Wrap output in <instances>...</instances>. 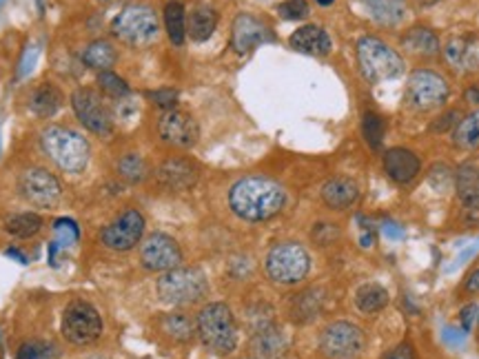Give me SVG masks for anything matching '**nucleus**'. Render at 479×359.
<instances>
[{
	"instance_id": "20e7f679",
	"label": "nucleus",
	"mask_w": 479,
	"mask_h": 359,
	"mask_svg": "<svg viewBox=\"0 0 479 359\" xmlns=\"http://www.w3.org/2000/svg\"><path fill=\"white\" fill-rule=\"evenodd\" d=\"M357 65L364 80L371 85L400 78L404 74V60L393 47L375 36H364L357 43Z\"/></svg>"
},
{
	"instance_id": "1a4fd4ad",
	"label": "nucleus",
	"mask_w": 479,
	"mask_h": 359,
	"mask_svg": "<svg viewBox=\"0 0 479 359\" xmlns=\"http://www.w3.org/2000/svg\"><path fill=\"white\" fill-rule=\"evenodd\" d=\"M451 95L446 78L433 69H417L406 85V103L417 111L440 109Z\"/></svg>"
},
{
	"instance_id": "0eeeda50",
	"label": "nucleus",
	"mask_w": 479,
	"mask_h": 359,
	"mask_svg": "<svg viewBox=\"0 0 479 359\" xmlns=\"http://www.w3.org/2000/svg\"><path fill=\"white\" fill-rule=\"evenodd\" d=\"M311 257L297 242H280L269 251L264 260V271L275 284H297L309 275Z\"/></svg>"
},
{
	"instance_id": "37998d69",
	"label": "nucleus",
	"mask_w": 479,
	"mask_h": 359,
	"mask_svg": "<svg viewBox=\"0 0 479 359\" xmlns=\"http://www.w3.org/2000/svg\"><path fill=\"white\" fill-rule=\"evenodd\" d=\"M466 291L468 293H479V269L466 280Z\"/></svg>"
},
{
	"instance_id": "473e14b6",
	"label": "nucleus",
	"mask_w": 479,
	"mask_h": 359,
	"mask_svg": "<svg viewBox=\"0 0 479 359\" xmlns=\"http://www.w3.org/2000/svg\"><path fill=\"white\" fill-rule=\"evenodd\" d=\"M118 174L129 184H138V182L147 178V165H145V160L140 155L129 154L118 160Z\"/></svg>"
},
{
	"instance_id": "423d86ee",
	"label": "nucleus",
	"mask_w": 479,
	"mask_h": 359,
	"mask_svg": "<svg viewBox=\"0 0 479 359\" xmlns=\"http://www.w3.org/2000/svg\"><path fill=\"white\" fill-rule=\"evenodd\" d=\"M111 32L129 47H147L158 38L160 20L147 5L131 3L114 18Z\"/></svg>"
},
{
	"instance_id": "9d476101",
	"label": "nucleus",
	"mask_w": 479,
	"mask_h": 359,
	"mask_svg": "<svg viewBox=\"0 0 479 359\" xmlns=\"http://www.w3.org/2000/svg\"><path fill=\"white\" fill-rule=\"evenodd\" d=\"M72 109L78 123L95 135H109L114 131V118L103 95L95 89L80 87L72 95Z\"/></svg>"
},
{
	"instance_id": "2eb2a0df",
	"label": "nucleus",
	"mask_w": 479,
	"mask_h": 359,
	"mask_svg": "<svg viewBox=\"0 0 479 359\" xmlns=\"http://www.w3.org/2000/svg\"><path fill=\"white\" fill-rule=\"evenodd\" d=\"M158 131L160 138H163L166 145L180 146V149H191V146L198 145L200 138L198 123H195L186 111L180 109L165 111V114L160 115Z\"/></svg>"
},
{
	"instance_id": "b1692460",
	"label": "nucleus",
	"mask_w": 479,
	"mask_h": 359,
	"mask_svg": "<svg viewBox=\"0 0 479 359\" xmlns=\"http://www.w3.org/2000/svg\"><path fill=\"white\" fill-rule=\"evenodd\" d=\"M63 107V94L52 83L38 85L29 95V109L38 118H52Z\"/></svg>"
},
{
	"instance_id": "5701e85b",
	"label": "nucleus",
	"mask_w": 479,
	"mask_h": 359,
	"mask_svg": "<svg viewBox=\"0 0 479 359\" xmlns=\"http://www.w3.org/2000/svg\"><path fill=\"white\" fill-rule=\"evenodd\" d=\"M218 27V12L211 5H198L194 12L186 16V36L194 43H205L214 36Z\"/></svg>"
},
{
	"instance_id": "f03ea898",
	"label": "nucleus",
	"mask_w": 479,
	"mask_h": 359,
	"mask_svg": "<svg viewBox=\"0 0 479 359\" xmlns=\"http://www.w3.org/2000/svg\"><path fill=\"white\" fill-rule=\"evenodd\" d=\"M40 146L45 155L65 174H83L92 158V149L85 135L63 125L47 126L40 134Z\"/></svg>"
},
{
	"instance_id": "a211bd4d",
	"label": "nucleus",
	"mask_w": 479,
	"mask_h": 359,
	"mask_svg": "<svg viewBox=\"0 0 479 359\" xmlns=\"http://www.w3.org/2000/svg\"><path fill=\"white\" fill-rule=\"evenodd\" d=\"M420 169L422 162L413 151L395 146V149H388L384 154L386 175L393 182H397V184H411L417 178V174H420Z\"/></svg>"
},
{
	"instance_id": "cd10ccee",
	"label": "nucleus",
	"mask_w": 479,
	"mask_h": 359,
	"mask_svg": "<svg viewBox=\"0 0 479 359\" xmlns=\"http://www.w3.org/2000/svg\"><path fill=\"white\" fill-rule=\"evenodd\" d=\"M386 304H388V293L382 284H375V282H371V284H364V286L357 288L355 306L360 308L362 313H366V315L380 313Z\"/></svg>"
},
{
	"instance_id": "dca6fc26",
	"label": "nucleus",
	"mask_w": 479,
	"mask_h": 359,
	"mask_svg": "<svg viewBox=\"0 0 479 359\" xmlns=\"http://www.w3.org/2000/svg\"><path fill=\"white\" fill-rule=\"evenodd\" d=\"M269 40H274V32L258 16H254V14H240L234 20V27H231V47H234L235 54H251L260 45L269 43Z\"/></svg>"
},
{
	"instance_id": "f704fd0d",
	"label": "nucleus",
	"mask_w": 479,
	"mask_h": 359,
	"mask_svg": "<svg viewBox=\"0 0 479 359\" xmlns=\"http://www.w3.org/2000/svg\"><path fill=\"white\" fill-rule=\"evenodd\" d=\"M55 346L43 340H29L18 348L16 359H54Z\"/></svg>"
},
{
	"instance_id": "c9c22d12",
	"label": "nucleus",
	"mask_w": 479,
	"mask_h": 359,
	"mask_svg": "<svg viewBox=\"0 0 479 359\" xmlns=\"http://www.w3.org/2000/svg\"><path fill=\"white\" fill-rule=\"evenodd\" d=\"M362 126H364V138L369 140V145L373 149L382 145V138H384V123L377 114H366L364 120H362Z\"/></svg>"
},
{
	"instance_id": "a878e982",
	"label": "nucleus",
	"mask_w": 479,
	"mask_h": 359,
	"mask_svg": "<svg viewBox=\"0 0 479 359\" xmlns=\"http://www.w3.org/2000/svg\"><path fill=\"white\" fill-rule=\"evenodd\" d=\"M402 43H404L406 52L417 55V58H431V55H435L437 52H440V40H437V34L426 27H413L411 32L404 34Z\"/></svg>"
},
{
	"instance_id": "c03bdc74",
	"label": "nucleus",
	"mask_w": 479,
	"mask_h": 359,
	"mask_svg": "<svg viewBox=\"0 0 479 359\" xmlns=\"http://www.w3.org/2000/svg\"><path fill=\"white\" fill-rule=\"evenodd\" d=\"M47 3H49V0H36V5H38V12H40V14L45 12V7H47Z\"/></svg>"
},
{
	"instance_id": "7ed1b4c3",
	"label": "nucleus",
	"mask_w": 479,
	"mask_h": 359,
	"mask_svg": "<svg viewBox=\"0 0 479 359\" xmlns=\"http://www.w3.org/2000/svg\"><path fill=\"white\" fill-rule=\"evenodd\" d=\"M200 342L215 355H229L238 346V324L225 302L206 304L195 320Z\"/></svg>"
},
{
	"instance_id": "e433bc0d",
	"label": "nucleus",
	"mask_w": 479,
	"mask_h": 359,
	"mask_svg": "<svg viewBox=\"0 0 479 359\" xmlns=\"http://www.w3.org/2000/svg\"><path fill=\"white\" fill-rule=\"evenodd\" d=\"M165 328L174 340L180 342H186L191 337V333H194V324L186 320L185 315H169L165 320Z\"/></svg>"
},
{
	"instance_id": "f257e3e1",
	"label": "nucleus",
	"mask_w": 479,
	"mask_h": 359,
	"mask_svg": "<svg viewBox=\"0 0 479 359\" xmlns=\"http://www.w3.org/2000/svg\"><path fill=\"white\" fill-rule=\"evenodd\" d=\"M286 191L280 182L264 178V175H249L231 186L229 206L240 220L266 222L284 209Z\"/></svg>"
},
{
	"instance_id": "39448f33",
	"label": "nucleus",
	"mask_w": 479,
	"mask_h": 359,
	"mask_svg": "<svg viewBox=\"0 0 479 359\" xmlns=\"http://www.w3.org/2000/svg\"><path fill=\"white\" fill-rule=\"evenodd\" d=\"M209 291V280L198 266H178L160 275L158 297L169 306H186L200 302Z\"/></svg>"
},
{
	"instance_id": "bb28decb",
	"label": "nucleus",
	"mask_w": 479,
	"mask_h": 359,
	"mask_svg": "<svg viewBox=\"0 0 479 359\" xmlns=\"http://www.w3.org/2000/svg\"><path fill=\"white\" fill-rule=\"evenodd\" d=\"M115 60H118V52H115V47L109 40H94L83 52V63L95 69V72H109L115 65Z\"/></svg>"
},
{
	"instance_id": "aec40b11",
	"label": "nucleus",
	"mask_w": 479,
	"mask_h": 359,
	"mask_svg": "<svg viewBox=\"0 0 479 359\" xmlns=\"http://www.w3.org/2000/svg\"><path fill=\"white\" fill-rule=\"evenodd\" d=\"M360 198V186L351 178H331L322 186V200L333 211H344Z\"/></svg>"
},
{
	"instance_id": "412c9836",
	"label": "nucleus",
	"mask_w": 479,
	"mask_h": 359,
	"mask_svg": "<svg viewBox=\"0 0 479 359\" xmlns=\"http://www.w3.org/2000/svg\"><path fill=\"white\" fill-rule=\"evenodd\" d=\"M291 47L306 55H326L331 52V38L317 25H304L291 34Z\"/></svg>"
},
{
	"instance_id": "72a5a7b5",
	"label": "nucleus",
	"mask_w": 479,
	"mask_h": 359,
	"mask_svg": "<svg viewBox=\"0 0 479 359\" xmlns=\"http://www.w3.org/2000/svg\"><path fill=\"white\" fill-rule=\"evenodd\" d=\"M95 83H98L100 91L105 95H111V98H127L129 95V85L114 72H100Z\"/></svg>"
},
{
	"instance_id": "4be33fe9",
	"label": "nucleus",
	"mask_w": 479,
	"mask_h": 359,
	"mask_svg": "<svg viewBox=\"0 0 479 359\" xmlns=\"http://www.w3.org/2000/svg\"><path fill=\"white\" fill-rule=\"evenodd\" d=\"M366 14L382 27H397L404 23L408 7L406 0H362Z\"/></svg>"
},
{
	"instance_id": "f8f14e48",
	"label": "nucleus",
	"mask_w": 479,
	"mask_h": 359,
	"mask_svg": "<svg viewBox=\"0 0 479 359\" xmlns=\"http://www.w3.org/2000/svg\"><path fill=\"white\" fill-rule=\"evenodd\" d=\"M20 195L36 209H54L63 195V186L47 169H29L20 175Z\"/></svg>"
},
{
	"instance_id": "2f4dec72",
	"label": "nucleus",
	"mask_w": 479,
	"mask_h": 359,
	"mask_svg": "<svg viewBox=\"0 0 479 359\" xmlns=\"http://www.w3.org/2000/svg\"><path fill=\"white\" fill-rule=\"evenodd\" d=\"M453 143L466 151L479 149V109L457 123L455 131H453Z\"/></svg>"
},
{
	"instance_id": "c756f323",
	"label": "nucleus",
	"mask_w": 479,
	"mask_h": 359,
	"mask_svg": "<svg viewBox=\"0 0 479 359\" xmlns=\"http://www.w3.org/2000/svg\"><path fill=\"white\" fill-rule=\"evenodd\" d=\"M43 229V217L32 214V211H25V214H16L5 222V231L12 237L18 240H29Z\"/></svg>"
},
{
	"instance_id": "79ce46f5",
	"label": "nucleus",
	"mask_w": 479,
	"mask_h": 359,
	"mask_svg": "<svg viewBox=\"0 0 479 359\" xmlns=\"http://www.w3.org/2000/svg\"><path fill=\"white\" fill-rule=\"evenodd\" d=\"M477 313H479V308L475 304H471V306H466L462 311V324L466 328H471L473 326V322H475V317H477Z\"/></svg>"
},
{
	"instance_id": "49530a36",
	"label": "nucleus",
	"mask_w": 479,
	"mask_h": 359,
	"mask_svg": "<svg viewBox=\"0 0 479 359\" xmlns=\"http://www.w3.org/2000/svg\"><path fill=\"white\" fill-rule=\"evenodd\" d=\"M89 359H105V357H89Z\"/></svg>"
},
{
	"instance_id": "a19ab883",
	"label": "nucleus",
	"mask_w": 479,
	"mask_h": 359,
	"mask_svg": "<svg viewBox=\"0 0 479 359\" xmlns=\"http://www.w3.org/2000/svg\"><path fill=\"white\" fill-rule=\"evenodd\" d=\"M451 126H457V114L453 111V114L444 115L442 120H437L435 125H433V131H444V129H451Z\"/></svg>"
},
{
	"instance_id": "4c0bfd02",
	"label": "nucleus",
	"mask_w": 479,
	"mask_h": 359,
	"mask_svg": "<svg viewBox=\"0 0 479 359\" xmlns=\"http://www.w3.org/2000/svg\"><path fill=\"white\" fill-rule=\"evenodd\" d=\"M277 14L284 20H302L309 16V3L306 0H286L277 7Z\"/></svg>"
},
{
	"instance_id": "4468645a",
	"label": "nucleus",
	"mask_w": 479,
	"mask_h": 359,
	"mask_svg": "<svg viewBox=\"0 0 479 359\" xmlns=\"http://www.w3.org/2000/svg\"><path fill=\"white\" fill-rule=\"evenodd\" d=\"M145 235V217L140 211L129 209L125 214H120L111 222L109 226H105L103 244L111 251H131Z\"/></svg>"
},
{
	"instance_id": "393cba45",
	"label": "nucleus",
	"mask_w": 479,
	"mask_h": 359,
	"mask_svg": "<svg viewBox=\"0 0 479 359\" xmlns=\"http://www.w3.org/2000/svg\"><path fill=\"white\" fill-rule=\"evenodd\" d=\"M455 189L462 206L479 211V171L473 165H462L455 174Z\"/></svg>"
},
{
	"instance_id": "ea45409f",
	"label": "nucleus",
	"mask_w": 479,
	"mask_h": 359,
	"mask_svg": "<svg viewBox=\"0 0 479 359\" xmlns=\"http://www.w3.org/2000/svg\"><path fill=\"white\" fill-rule=\"evenodd\" d=\"M382 359H415V348H413V344H400V346L393 348L391 353H386Z\"/></svg>"
},
{
	"instance_id": "58836bf2",
	"label": "nucleus",
	"mask_w": 479,
	"mask_h": 359,
	"mask_svg": "<svg viewBox=\"0 0 479 359\" xmlns=\"http://www.w3.org/2000/svg\"><path fill=\"white\" fill-rule=\"evenodd\" d=\"M149 100H151V103L158 105L160 109L171 111V109H175V105H178V91H175V89H158V91H151V94H149Z\"/></svg>"
},
{
	"instance_id": "f3484780",
	"label": "nucleus",
	"mask_w": 479,
	"mask_h": 359,
	"mask_svg": "<svg viewBox=\"0 0 479 359\" xmlns=\"http://www.w3.org/2000/svg\"><path fill=\"white\" fill-rule=\"evenodd\" d=\"M155 178L169 191L191 189L200 178V169L194 160L189 158H169L155 171Z\"/></svg>"
},
{
	"instance_id": "a18cd8bd",
	"label": "nucleus",
	"mask_w": 479,
	"mask_h": 359,
	"mask_svg": "<svg viewBox=\"0 0 479 359\" xmlns=\"http://www.w3.org/2000/svg\"><path fill=\"white\" fill-rule=\"evenodd\" d=\"M317 5H322V7H329V5H333V0H317Z\"/></svg>"
},
{
	"instance_id": "6e6552de",
	"label": "nucleus",
	"mask_w": 479,
	"mask_h": 359,
	"mask_svg": "<svg viewBox=\"0 0 479 359\" xmlns=\"http://www.w3.org/2000/svg\"><path fill=\"white\" fill-rule=\"evenodd\" d=\"M63 335L72 346H89L103 335V317L89 302H72L63 313Z\"/></svg>"
},
{
	"instance_id": "9b49d317",
	"label": "nucleus",
	"mask_w": 479,
	"mask_h": 359,
	"mask_svg": "<svg viewBox=\"0 0 479 359\" xmlns=\"http://www.w3.org/2000/svg\"><path fill=\"white\" fill-rule=\"evenodd\" d=\"M366 337L351 322H333L320 337V351L329 359H355L364 351Z\"/></svg>"
},
{
	"instance_id": "ddd939ff",
	"label": "nucleus",
	"mask_w": 479,
	"mask_h": 359,
	"mask_svg": "<svg viewBox=\"0 0 479 359\" xmlns=\"http://www.w3.org/2000/svg\"><path fill=\"white\" fill-rule=\"evenodd\" d=\"M140 262L151 273H166L178 269L183 262V251L174 237L155 231L145 240L143 249H140Z\"/></svg>"
},
{
	"instance_id": "7c9ffc66",
	"label": "nucleus",
	"mask_w": 479,
	"mask_h": 359,
	"mask_svg": "<svg viewBox=\"0 0 479 359\" xmlns=\"http://www.w3.org/2000/svg\"><path fill=\"white\" fill-rule=\"evenodd\" d=\"M254 351L260 359H275L284 351V337L274 326H266L254 340Z\"/></svg>"
},
{
	"instance_id": "c85d7f7f",
	"label": "nucleus",
	"mask_w": 479,
	"mask_h": 359,
	"mask_svg": "<svg viewBox=\"0 0 479 359\" xmlns=\"http://www.w3.org/2000/svg\"><path fill=\"white\" fill-rule=\"evenodd\" d=\"M165 27H166V34H169L171 43H174L175 47H180L186 38V14H185L183 3H178V0L166 3Z\"/></svg>"
},
{
	"instance_id": "6ab92c4d",
	"label": "nucleus",
	"mask_w": 479,
	"mask_h": 359,
	"mask_svg": "<svg viewBox=\"0 0 479 359\" xmlns=\"http://www.w3.org/2000/svg\"><path fill=\"white\" fill-rule=\"evenodd\" d=\"M446 60L457 72H475L479 69V40L473 36H457L446 45Z\"/></svg>"
}]
</instances>
